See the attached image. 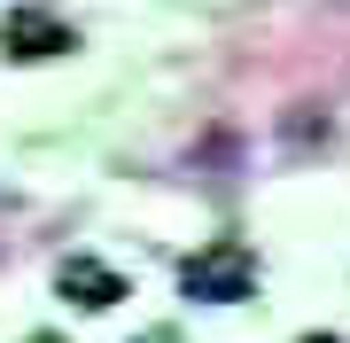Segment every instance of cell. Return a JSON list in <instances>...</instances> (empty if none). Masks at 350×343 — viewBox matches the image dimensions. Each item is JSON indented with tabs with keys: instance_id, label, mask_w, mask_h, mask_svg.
Masks as SVG:
<instances>
[{
	"instance_id": "cell-2",
	"label": "cell",
	"mask_w": 350,
	"mask_h": 343,
	"mask_svg": "<svg viewBox=\"0 0 350 343\" xmlns=\"http://www.w3.org/2000/svg\"><path fill=\"white\" fill-rule=\"evenodd\" d=\"M0 47H8L16 63H47V55L78 47V31L63 24V16H47V8H8L0 16Z\"/></svg>"
},
{
	"instance_id": "cell-6",
	"label": "cell",
	"mask_w": 350,
	"mask_h": 343,
	"mask_svg": "<svg viewBox=\"0 0 350 343\" xmlns=\"http://www.w3.org/2000/svg\"><path fill=\"white\" fill-rule=\"evenodd\" d=\"M296 343H342V335H296Z\"/></svg>"
},
{
	"instance_id": "cell-4",
	"label": "cell",
	"mask_w": 350,
	"mask_h": 343,
	"mask_svg": "<svg viewBox=\"0 0 350 343\" xmlns=\"http://www.w3.org/2000/svg\"><path fill=\"white\" fill-rule=\"evenodd\" d=\"M133 343H179V335L172 328H148V335H133Z\"/></svg>"
},
{
	"instance_id": "cell-1",
	"label": "cell",
	"mask_w": 350,
	"mask_h": 343,
	"mask_svg": "<svg viewBox=\"0 0 350 343\" xmlns=\"http://www.w3.org/2000/svg\"><path fill=\"white\" fill-rule=\"evenodd\" d=\"M179 289L195 296V305H241V296H257V250L234 234L202 242V250L179 266Z\"/></svg>"
},
{
	"instance_id": "cell-5",
	"label": "cell",
	"mask_w": 350,
	"mask_h": 343,
	"mask_svg": "<svg viewBox=\"0 0 350 343\" xmlns=\"http://www.w3.org/2000/svg\"><path fill=\"white\" fill-rule=\"evenodd\" d=\"M24 343H63V335H47V328H39V335H24Z\"/></svg>"
},
{
	"instance_id": "cell-3",
	"label": "cell",
	"mask_w": 350,
	"mask_h": 343,
	"mask_svg": "<svg viewBox=\"0 0 350 343\" xmlns=\"http://www.w3.org/2000/svg\"><path fill=\"white\" fill-rule=\"evenodd\" d=\"M55 289H63L70 305H86V312H109L117 296H125V273L101 266V257H63V266H55Z\"/></svg>"
}]
</instances>
